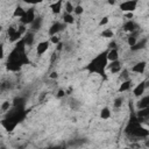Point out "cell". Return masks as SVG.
<instances>
[{
  "mask_svg": "<svg viewBox=\"0 0 149 149\" xmlns=\"http://www.w3.org/2000/svg\"><path fill=\"white\" fill-rule=\"evenodd\" d=\"M49 45H50V42H49V41H42V42L37 43L36 54H37L38 56H42L44 52H47V50L49 49Z\"/></svg>",
  "mask_w": 149,
  "mask_h": 149,
  "instance_id": "8",
  "label": "cell"
},
{
  "mask_svg": "<svg viewBox=\"0 0 149 149\" xmlns=\"http://www.w3.org/2000/svg\"><path fill=\"white\" fill-rule=\"evenodd\" d=\"M101 36L105 37V38H112L114 36V33H113L112 29H105V30H102Z\"/></svg>",
  "mask_w": 149,
  "mask_h": 149,
  "instance_id": "24",
  "label": "cell"
},
{
  "mask_svg": "<svg viewBox=\"0 0 149 149\" xmlns=\"http://www.w3.org/2000/svg\"><path fill=\"white\" fill-rule=\"evenodd\" d=\"M148 116H149V107L139 109V112H137V114H136V118H137V120H139L140 122H141V120H144V119H147Z\"/></svg>",
  "mask_w": 149,
  "mask_h": 149,
  "instance_id": "18",
  "label": "cell"
},
{
  "mask_svg": "<svg viewBox=\"0 0 149 149\" xmlns=\"http://www.w3.org/2000/svg\"><path fill=\"white\" fill-rule=\"evenodd\" d=\"M146 68H147V62H146V61H141V62H137L136 64L133 65L132 72H134V73H140V74H141V73L144 72Z\"/></svg>",
  "mask_w": 149,
  "mask_h": 149,
  "instance_id": "11",
  "label": "cell"
},
{
  "mask_svg": "<svg viewBox=\"0 0 149 149\" xmlns=\"http://www.w3.org/2000/svg\"><path fill=\"white\" fill-rule=\"evenodd\" d=\"M49 77H50L51 79H56V78L58 77V73H57L56 71H54V72H51V73H50V76H49Z\"/></svg>",
  "mask_w": 149,
  "mask_h": 149,
  "instance_id": "38",
  "label": "cell"
},
{
  "mask_svg": "<svg viewBox=\"0 0 149 149\" xmlns=\"http://www.w3.org/2000/svg\"><path fill=\"white\" fill-rule=\"evenodd\" d=\"M5 57V49H3V44L0 43V59H2Z\"/></svg>",
  "mask_w": 149,
  "mask_h": 149,
  "instance_id": "35",
  "label": "cell"
},
{
  "mask_svg": "<svg viewBox=\"0 0 149 149\" xmlns=\"http://www.w3.org/2000/svg\"><path fill=\"white\" fill-rule=\"evenodd\" d=\"M17 30H19V31H20L22 35H23V34L27 31V29H26V26H24V24H21V26L19 27V29H17Z\"/></svg>",
  "mask_w": 149,
  "mask_h": 149,
  "instance_id": "36",
  "label": "cell"
},
{
  "mask_svg": "<svg viewBox=\"0 0 149 149\" xmlns=\"http://www.w3.org/2000/svg\"><path fill=\"white\" fill-rule=\"evenodd\" d=\"M44 0H23V2L28 3V5H37V3H41Z\"/></svg>",
  "mask_w": 149,
  "mask_h": 149,
  "instance_id": "31",
  "label": "cell"
},
{
  "mask_svg": "<svg viewBox=\"0 0 149 149\" xmlns=\"http://www.w3.org/2000/svg\"><path fill=\"white\" fill-rule=\"evenodd\" d=\"M62 7H63V0H57V1L52 2V3L49 6L50 10H51L54 14H59L61 10H62Z\"/></svg>",
  "mask_w": 149,
  "mask_h": 149,
  "instance_id": "15",
  "label": "cell"
},
{
  "mask_svg": "<svg viewBox=\"0 0 149 149\" xmlns=\"http://www.w3.org/2000/svg\"><path fill=\"white\" fill-rule=\"evenodd\" d=\"M100 118L104 119V120H107L111 118V109L108 107H104L101 111H100Z\"/></svg>",
  "mask_w": 149,
  "mask_h": 149,
  "instance_id": "23",
  "label": "cell"
},
{
  "mask_svg": "<svg viewBox=\"0 0 149 149\" xmlns=\"http://www.w3.org/2000/svg\"><path fill=\"white\" fill-rule=\"evenodd\" d=\"M146 86H147V81H141L140 84H137L134 90H133V94L139 98V97H142L143 93H144V90H146Z\"/></svg>",
  "mask_w": 149,
  "mask_h": 149,
  "instance_id": "9",
  "label": "cell"
},
{
  "mask_svg": "<svg viewBox=\"0 0 149 149\" xmlns=\"http://www.w3.org/2000/svg\"><path fill=\"white\" fill-rule=\"evenodd\" d=\"M122 28H123L125 31H127V33H132V31H134V30L137 29V24L130 19V20H128V21H126V22L123 23Z\"/></svg>",
  "mask_w": 149,
  "mask_h": 149,
  "instance_id": "14",
  "label": "cell"
},
{
  "mask_svg": "<svg viewBox=\"0 0 149 149\" xmlns=\"http://www.w3.org/2000/svg\"><path fill=\"white\" fill-rule=\"evenodd\" d=\"M15 31H16V29H15V28H13V27H9V28L7 29V34H8V37H10L12 35H14V34H15Z\"/></svg>",
  "mask_w": 149,
  "mask_h": 149,
  "instance_id": "34",
  "label": "cell"
},
{
  "mask_svg": "<svg viewBox=\"0 0 149 149\" xmlns=\"http://www.w3.org/2000/svg\"><path fill=\"white\" fill-rule=\"evenodd\" d=\"M63 23L65 24H72L74 23V16L70 13H64L63 14Z\"/></svg>",
  "mask_w": 149,
  "mask_h": 149,
  "instance_id": "20",
  "label": "cell"
},
{
  "mask_svg": "<svg viewBox=\"0 0 149 149\" xmlns=\"http://www.w3.org/2000/svg\"><path fill=\"white\" fill-rule=\"evenodd\" d=\"M107 59L108 62L119 59V51L116 48H109V50L107 51Z\"/></svg>",
  "mask_w": 149,
  "mask_h": 149,
  "instance_id": "16",
  "label": "cell"
},
{
  "mask_svg": "<svg viewBox=\"0 0 149 149\" xmlns=\"http://www.w3.org/2000/svg\"><path fill=\"white\" fill-rule=\"evenodd\" d=\"M24 12H26V9H23L21 6H16L15 7V9H14V12H13V16L14 17H22L23 16V14H24Z\"/></svg>",
  "mask_w": 149,
  "mask_h": 149,
  "instance_id": "21",
  "label": "cell"
},
{
  "mask_svg": "<svg viewBox=\"0 0 149 149\" xmlns=\"http://www.w3.org/2000/svg\"><path fill=\"white\" fill-rule=\"evenodd\" d=\"M121 80H127V79H130L129 78V71L128 70H122L121 71V73H120V77H119Z\"/></svg>",
  "mask_w": 149,
  "mask_h": 149,
  "instance_id": "29",
  "label": "cell"
},
{
  "mask_svg": "<svg viewBox=\"0 0 149 149\" xmlns=\"http://www.w3.org/2000/svg\"><path fill=\"white\" fill-rule=\"evenodd\" d=\"M49 42H51V43H54V44H57V43H59L61 41H59V37L57 36V35H52V36H50V41Z\"/></svg>",
  "mask_w": 149,
  "mask_h": 149,
  "instance_id": "32",
  "label": "cell"
},
{
  "mask_svg": "<svg viewBox=\"0 0 149 149\" xmlns=\"http://www.w3.org/2000/svg\"><path fill=\"white\" fill-rule=\"evenodd\" d=\"M62 47H63V44L59 42V43H57V50H61L62 49Z\"/></svg>",
  "mask_w": 149,
  "mask_h": 149,
  "instance_id": "40",
  "label": "cell"
},
{
  "mask_svg": "<svg viewBox=\"0 0 149 149\" xmlns=\"http://www.w3.org/2000/svg\"><path fill=\"white\" fill-rule=\"evenodd\" d=\"M126 16H127V17L130 20V19L133 17V13H132V12H128V13H126Z\"/></svg>",
  "mask_w": 149,
  "mask_h": 149,
  "instance_id": "39",
  "label": "cell"
},
{
  "mask_svg": "<svg viewBox=\"0 0 149 149\" xmlns=\"http://www.w3.org/2000/svg\"><path fill=\"white\" fill-rule=\"evenodd\" d=\"M57 97H58V98H63V97H65V91H64V90H58Z\"/></svg>",
  "mask_w": 149,
  "mask_h": 149,
  "instance_id": "37",
  "label": "cell"
},
{
  "mask_svg": "<svg viewBox=\"0 0 149 149\" xmlns=\"http://www.w3.org/2000/svg\"><path fill=\"white\" fill-rule=\"evenodd\" d=\"M73 13H74L76 15H81V14L84 13V7H83L81 5L74 6V7H73Z\"/></svg>",
  "mask_w": 149,
  "mask_h": 149,
  "instance_id": "28",
  "label": "cell"
},
{
  "mask_svg": "<svg viewBox=\"0 0 149 149\" xmlns=\"http://www.w3.org/2000/svg\"><path fill=\"white\" fill-rule=\"evenodd\" d=\"M30 63L27 54H26V44L21 40H19L15 43L14 49L10 51L8 58H7V63H6V68L9 71H19L23 65H28Z\"/></svg>",
  "mask_w": 149,
  "mask_h": 149,
  "instance_id": "1",
  "label": "cell"
},
{
  "mask_svg": "<svg viewBox=\"0 0 149 149\" xmlns=\"http://www.w3.org/2000/svg\"><path fill=\"white\" fill-rule=\"evenodd\" d=\"M109 48H116V47H115V42H112V43H109Z\"/></svg>",
  "mask_w": 149,
  "mask_h": 149,
  "instance_id": "41",
  "label": "cell"
},
{
  "mask_svg": "<svg viewBox=\"0 0 149 149\" xmlns=\"http://www.w3.org/2000/svg\"><path fill=\"white\" fill-rule=\"evenodd\" d=\"M107 2H108L109 5H114V3H115V0H107Z\"/></svg>",
  "mask_w": 149,
  "mask_h": 149,
  "instance_id": "42",
  "label": "cell"
},
{
  "mask_svg": "<svg viewBox=\"0 0 149 149\" xmlns=\"http://www.w3.org/2000/svg\"><path fill=\"white\" fill-rule=\"evenodd\" d=\"M65 28V23H63V22H54L51 26H50V28H49V30H48V34L50 35V36H52V35H57L59 31H62L63 29Z\"/></svg>",
  "mask_w": 149,
  "mask_h": 149,
  "instance_id": "6",
  "label": "cell"
},
{
  "mask_svg": "<svg viewBox=\"0 0 149 149\" xmlns=\"http://www.w3.org/2000/svg\"><path fill=\"white\" fill-rule=\"evenodd\" d=\"M73 5L70 2V1H66L65 2V13H70V14H72L73 13Z\"/></svg>",
  "mask_w": 149,
  "mask_h": 149,
  "instance_id": "30",
  "label": "cell"
},
{
  "mask_svg": "<svg viewBox=\"0 0 149 149\" xmlns=\"http://www.w3.org/2000/svg\"><path fill=\"white\" fill-rule=\"evenodd\" d=\"M13 106H20V107H26V99L23 97L15 98L13 100Z\"/></svg>",
  "mask_w": 149,
  "mask_h": 149,
  "instance_id": "22",
  "label": "cell"
},
{
  "mask_svg": "<svg viewBox=\"0 0 149 149\" xmlns=\"http://www.w3.org/2000/svg\"><path fill=\"white\" fill-rule=\"evenodd\" d=\"M10 106H12V102H9L8 100H6V101L2 102L0 109H1V112H8V111L10 109Z\"/></svg>",
  "mask_w": 149,
  "mask_h": 149,
  "instance_id": "27",
  "label": "cell"
},
{
  "mask_svg": "<svg viewBox=\"0 0 149 149\" xmlns=\"http://www.w3.org/2000/svg\"><path fill=\"white\" fill-rule=\"evenodd\" d=\"M132 86H133V81H132L130 79L122 80V83H121V85H120V87H119V92H120V93L127 92V91H129V90L132 88Z\"/></svg>",
  "mask_w": 149,
  "mask_h": 149,
  "instance_id": "17",
  "label": "cell"
},
{
  "mask_svg": "<svg viewBox=\"0 0 149 149\" xmlns=\"http://www.w3.org/2000/svg\"><path fill=\"white\" fill-rule=\"evenodd\" d=\"M1 30H2V26L0 24V33H1Z\"/></svg>",
  "mask_w": 149,
  "mask_h": 149,
  "instance_id": "43",
  "label": "cell"
},
{
  "mask_svg": "<svg viewBox=\"0 0 149 149\" xmlns=\"http://www.w3.org/2000/svg\"><path fill=\"white\" fill-rule=\"evenodd\" d=\"M42 23H43V20H42V17H40V16H37V17H35L34 19V21L29 24L30 26V29L29 30H31V31H37V30H40L41 29V27H42Z\"/></svg>",
  "mask_w": 149,
  "mask_h": 149,
  "instance_id": "13",
  "label": "cell"
},
{
  "mask_svg": "<svg viewBox=\"0 0 149 149\" xmlns=\"http://www.w3.org/2000/svg\"><path fill=\"white\" fill-rule=\"evenodd\" d=\"M147 43H148V38H147V37H143V38H141L140 41H136V43L130 47V50H132V51L142 50V49H144V48L147 47Z\"/></svg>",
  "mask_w": 149,
  "mask_h": 149,
  "instance_id": "10",
  "label": "cell"
},
{
  "mask_svg": "<svg viewBox=\"0 0 149 149\" xmlns=\"http://www.w3.org/2000/svg\"><path fill=\"white\" fill-rule=\"evenodd\" d=\"M35 17H36V15H35V8H34V7H30V8H28V9L24 12L23 16L20 17V22H21V24L28 26V24H30V23L34 21Z\"/></svg>",
  "mask_w": 149,
  "mask_h": 149,
  "instance_id": "3",
  "label": "cell"
},
{
  "mask_svg": "<svg viewBox=\"0 0 149 149\" xmlns=\"http://www.w3.org/2000/svg\"><path fill=\"white\" fill-rule=\"evenodd\" d=\"M34 40H35V34H34V31H31V30H27V31L22 35V41L24 42L26 47L33 45Z\"/></svg>",
  "mask_w": 149,
  "mask_h": 149,
  "instance_id": "7",
  "label": "cell"
},
{
  "mask_svg": "<svg viewBox=\"0 0 149 149\" xmlns=\"http://www.w3.org/2000/svg\"><path fill=\"white\" fill-rule=\"evenodd\" d=\"M17 125H19L17 122H15L14 120L8 119V118H5V119L1 120V126H2V127L5 128V130L8 132V133H12V132L16 128Z\"/></svg>",
  "mask_w": 149,
  "mask_h": 149,
  "instance_id": "5",
  "label": "cell"
},
{
  "mask_svg": "<svg viewBox=\"0 0 149 149\" xmlns=\"http://www.w3.org/2000/svg\"><path fill=\"white\" fill-rule=\"evenodd\" d=\"M21 37H22V34L16 29L15 34H14V35H12V36L9 37V41H10V42H17L19 40H21Z\"/></svg>",
  "mask_w": 149,
  "mask_h": 149,
  "instance_id": "25",
  "label": "cell"
},
{
  "mask_svg": "<svg viewBox=\"0 0 149 149\" xmlns=\"http://www.w3.org/2000/svg\"><path fill=\"white\" fill-rule=\"evenodd\" d=\"M136 106H137V108H139V109H141V108H146V107H149V95H144V97H142V98L137 101Z\"/></svg>",
  "mask_w": 149,
  "mask_h": 149,
  "instance_id": "19",
  "label": "cell"
},
{
  "mask_svg": "<svg viewBox=\"0 0 149 149\" xmlns=\"http://www.w3.org/2000/svg\"><path fill=\"white\" fill-rule=\"evenodd\" d=\"M137 3H139V0H126L123 2L120 3L119 8L121 12H125V13H128V12H134L137 7Z\"/></svg>",
  "mask_w": 149,
  "mask_h": 149,
  "instance_id": "4",
  "label": "cell"
},
{
  "mask_svg": "<svg viewBox=\"0 0 149 149\" xmlns=\"http://www.w3.org/2000/svg\"><path fill=\"white\" fill-rule=\"evenodd\" d=\"M108 21H109V17H108V16H104V17L99 21V26H100V27H101V26H105V24L108 23Z\"/></svg>",
  "mask_w": 149,
  "mask_h": 149,
  "instance_id": "33",
  "label": "cell"
},
{
  "mask_svg": "<svg viewBox=\"0 0 149 149\" xmlns=\"http://www.w3.org/2000/svg\"><path fill=\"white\" fill-rule=\"evenodd\" d=\"M122 104H123V98H122V97H118V98L114 99L113 106H114L115 108H120V107L122 106Z\"/></svg>",
  "mask_w": 149,
  "mask_h": 149,
  "instance_id": "26",
  "label": "cell"
},
{
  "mask_svg": "<svg viewBox=\"0 0 149 149\" xmlns=\"http://www.w3.org/2000/svg\"><path fill=\"white\" fill-rule=\"evenodd\" d=\"M107 68L109 69V72H111V73H118V72L121 71V62H120L119 59L112 61V62L109 63V65L107 64Z\"/></svg>",
  "mask_w": 149,
  "mask_h": 149,
  "instance_id": "12",
  "label": "cell"
},
{
  "mask_svg": "<svg viewBox=\"0 0 149 149\" xmlns=\"http://www.w3.org/2000/svg\"><path fill=\"white\" fill-rule=\"evenodd\" d=\"M108 64L107 59V51H102L97 55L86 66V70L90 73H97L99 76H105V71Z\"/></svg>",
  "mask_w": 149,
  "mask_h": 149,
  "instance_id": "2",
  "label": "cell"
}]
</instances>
